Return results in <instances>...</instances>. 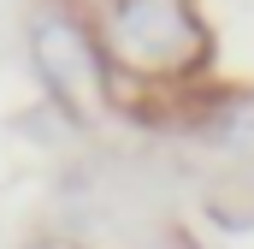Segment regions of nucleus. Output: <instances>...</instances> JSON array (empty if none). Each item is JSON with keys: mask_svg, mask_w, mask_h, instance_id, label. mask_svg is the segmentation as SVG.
Instances as JSON below:
<instances>
[{"mask_svg": "<svg viewBox=\"0 0 254 249\" xmlns=\"http://www.w3.org/2000/svg\"><path fill=\"white\" fill-rule=\"evenodd\" d=\"M30 54H36L42 83H48L60 101H71L77 113L101 101V65H95V48H89V36H83L77 24H65V18H36Z\"/></svg>", "mask_w": 254, "mask_h": 249, "instance_id": "2", "label": "nucleus"}, {"mask_svg": "<svg viewBox=\"0 0 254 249\" xmlns=\"http://www.w3.org/2000/svg\"><path fill=\"white\" fill-rule=\"evenodd\" d=\"M201 24L190 0H119L113 6V54L136 71H184L201 60Z\"/></svg>", "mask_w": 254, "mask_h": 249, "instance_id": "1", "label": "nucleus"}]
</instances>
